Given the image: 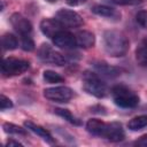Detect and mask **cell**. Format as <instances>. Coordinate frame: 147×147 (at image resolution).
<instances>
[{
  "instance_id": "8992f818",
  "label": "cell",
  "mask_w": 147,
  "mask_h": 147,
  "mask_svg": "<svg viewBox=\"0 0 147 147\" xmlns=\"http://www.w3.org/2000/svg\"><path fill=\"white\" fill-rule=\"evenodd\" d=\"M38 59L44 63L57 67H62L67 63L65 56L62 55L60 52L55 51L48 44H41V46L38 48Z\"/></svg>"
},
{
  "instance_id": "44dd1931",
  "label": "cell",
  "mask_w": 147,
  "mask_h": 147,
  "mask_svg": "<svg viewBox=\"0 0 147 147\" xmlns=\"http://www.w3.org/2000/svg\"><path fill=\"white\" fill-rule=\"evenodd\" d=\"M2 129L6 133H9V134H20V136H26L28 132L25 129L14 124V123H9V122H5L2 124Z\"/></svg>"
},
{
  "instance_id": "52a82bcc",
  "label": "cell",
  "mask_w": 147,
  "mask_h": 147,
  "mask_svg": "<svg viewBox=\"0 0 147 147\" xmlns=\"http://www.w3.org/2000/svg\"><path fill=\"white\" fill-rule=\"evenodd\" d=\"M55 18L65 28V29H71V28H78L82 26L84 21L83 17L75 10L72 9H67V8H61L55 13Z\"/></svg>"
},
{
  "instance_id": "e0dca14e",
  "label": "cell",
  "mask_w": 147,
  "mask_h": 147,
  "mask_svg": "<svg viewBox=\"0 0 147 147\" xmlns=\"http://www.w3.org/2000/svg\"><path fill=\"white\" fill-rule=\"evenodd\" d=\"M1 46L5 51H14L18 47V40L13 33H5L1 37Z\"/></svg>"
},
{
  "instance_id": "7402d4cb",
  "label": "cell",
  "mask_w": 147,
  "mask_h": 147,
  "mask_svg": "<svg viewBox=\"0 0 147 147\" xmlns=\"http://www.w3.org/2000/svg\"><path fill=\"white\" fill-rule=\"evenodd\" d=\"M21 48L24 52H32L36 48L34 41L31 36H22L21 37Z\"/></svg>"
},
{
  "instance_id": "5b68a950",
  "label": "cell",
  "mask_w": 147,
  "mask_h": 147,
  "mask_svg": "<svg viewBox=\"0 0 147 147\" xmlns=\"http://www.w3.org/2000/svg\"><path fill=\"white\" fill-rule=\"evenodd\" d=\"M30 68V62L17 57H7L2 60L1 74L5 77H14L24 74Z\"/></svg>"
},
{
  "instance_id": "8fae6325",
  "label": "cell",
  "mask_w": 147,
  "mask_h": 147,
  "mask_svg": "<svg viewBox=\"0 0 147 147\" xmlns=\"http://www.w3.org/2000/svg\"><path fill=\"white\" fill-rule=\"evenodd\" d=\"M92 67L94 68V71L100 75L101 77H106V78H116L118 76H121L122 74V69L115 65H111L105 61H95L92 63Z\"/></svg>"
},
{
  "instance_id": "4316f807",
  "label": "cell",
  "mask_w": 147,
  "mask_h": 147,
  "mask_svg": "<svg viewBox=\"0 0 147 147\" xmlns=\"http://www.w3.org/2000/svg\"><path fill=\"white\" fill-rule=\"evenodd\" d=\"M87 0H65V2L71 6V7H77V6H80L83 3H85Z\"/></svg>"
},
{
  "instance_id": "5bb4252c",
  "label": "cell",
  "mask_w": 147,
  "mask_h": 147,
  "mask_svg": "<svg viewBox=\"0 0 147 147\" xmlns=\"http://www.w3.org/2000/svg\"><path fill=\"white\" fill-rule=\"evenodd\" d=\"M24 126H25L29 131H31V132L36 133L37 136H39V137H40L44 141H46L47 144H49V145L55 144V139H54L53 136L48 132V130H46L45 127H42V126H40V125H38V124L31 122V121H25V122H24Z\"/></svg>"
},
{
  "instance_id": "83f0119b",
  "label": "cell",
  "mask_w": 147,
  "mask_h": 147,
  "mask_svg": "<svg viewBox=\"0 0 147 147\" xmlns=\"http://www.w3.org/2000/svg\"><path fill=\"white\" fill-rule=\"evenodd\" d=\"M6 146L11 147V146H23V145H22L20 141H16V140H14V139H9V140H7Z\"/></svg>"
},
{
  "instance_id": "9c48e42d",
  "label": "cell",
  "mask_w": 147,
  "mask_h": 147,
  "mask_svg": "<svg viewBox=\"0 0 147 147\" xmlns=\"http://www.w3.org/2000/svg\"><path fill=\"white\" fill-rule=\"evenodd\" d=\"M9 22L13 29L22 37V36H31L32 33V24L31 22L24 17L20 13H13L9 17Z\"/></svg>"
},
{
  "instance_id": "d6986e66",
  "label": "cell",
  "mask_w": 147,
  "mask_h": 147,
  "mask_svg": "<svg viewBox=\"0 0 147 147\" xmlns=\"http://www.w3.org/2000/svg\"><path fill=\"white\" fill-rule=\"evenodd\" d=\"M136 57L141 65H147V39L142 40L136 49Z\"/></svg>"
},
{
  "instance_id": "2e32d148",
  "label": "cell",
  "mask_w": 147,
  "mask_h": 147,
  "mask_svg": "<svg viewBox=\"0 0 147 147\" xmlns=\"http://www.w3.org/2000/svg\"><path fill=\"white\" fill-rule=\"evenodd\" d=\"M54 113H55L57 116L64 118V119H65L67 122H69L70 124L75 125V126H80V125L83 124L82 121H80L78 117H76L69 109H64V108H55V109H54Z\"/></svg>"
},
{
  "instance_id": "ac0fdd59",
  "label": "cell",
  "mask_w": 147,
  "mask_h": 147,
  "mask_svg": "<svg viewBox=\"0 0 147 147\" xmlns=\"http://www.w3.org/2000/svg\"><path fill=\"white\" fill-rule=\"evenodd\" d=\"M147 126V115H139L131 118L127 123V129L131 131H139Z\"/></svg>"
},
{
  "instance_id": "6da1fadb",
  "label": "cell",
  "mask_w": 147,
  "mask_h": 147,
  "mask_svg": "<svg viewBox=\"0 0 147 147\" xmlns=\"http://www.w3.org/2000/svg\"><path fill=\"white\" fill-rule=\"evenodd\" d=\"M86 131L92 136L107 139L111 142L122 141L125 138V131L121 123L110 122L106 123L98 118H91L86 122Z\"/></svg>"
},
{
  "instance_id": "d4e9b609",
  "label": "cell",
  "mask_w": 147,
  "mask_h": 147,
  "mask_svg": "<svg viewBox=\"0 0 147 147\" xmlns=\"http://www.w3.org/2000/svg\"><path fill=\"white\" fill-rule=\"evenodd\" d=\"M106 1L114 3V5H118V6H127V5L133 3L136 0H106Z\"/></svg>"
},
{
  "instance_id": "ba28073f",
  "label": "cell",
  "mask_w": 147,
  "mask_h": 147,
  "mask_svg": "<svg viewBox=\"0 0 147 147\" xmlns=\"http://www.w3.org/2000/svg\"><path fill=\"white\" fill-rule=\"evenodd\" d=\"M44 96L53 102H69L74 96V91L68 86H54L44 90Z\"/></svg>"
},
{
  "instance_id": "603a6c76",
  "label": "cell",
  "mask_w": 147,
  "mask_h": 147,
  "mask_svg": "<svg viewBox=\"0 0 147 147\" xmlns=\"http://www.w3.org/2000/svg\"><path fill=\"white\" fill-rule=\"evenodd\" d=\"M136 22L142 29H147V10H139L136 14Z\"/></svg>"
},
{
  "instance_id": "4fadbf2b",
  "label": "cell",
  "mask_w": 147,
  "mask_h": 147,
  "mask_svg": "<svg viewBox=\"0 0 147 147\" xmlns=\"http://www.w3.org/2000/svg\"><path fill=\"white\" fill-rule=\"evenodd\" d=\"M91 11L98 16L105 17V18H109V20H114V21H119L121 20V13L107 5H95L91 8Z\"/></svg>"
},
{
  "instance_id": "9a60e30c",
  "label": "cell",
  "mask_w": 147,
  "mask_h": 147,
  "mask_svg": "<svg viewBox=\"0 0 147 147\" xmlns=\"http://www.w3.org/2000/svg\"><path fill=\"white\" fill-rule=\"evenodd\" d=\"M75 38H76L77 47H80V48L87 49V48L93 47L94 44H95V36H94V33H92L91 31H87V30L78 31L75 34Z\"/></svg>"
},
{
  "instance_id": "7c38bea8",
  "label": "cell",
  "mask_w": 147,
  "mask_h": 147,
  "mask_svg": "<svg viewBox=\"0 0 147 147\" xmlns=\"http://www.w3.org/2000/svg\"><path fill=\"white\" fill-rule=\"evenodd\" d=\"M39 28H40L41 33L49 39H53L60 31L65 29L55 17L54 18H44L40 22Z\"/></svg>"
},
{
  "instance_id": "f1b7e54d",
  "label": "cell",
  "mask_w": 147,
  "mask_h": 147,
  "mask_svg": "<svg viewBox=\"0 0 147 147\" xmlns=\"http://www.w3.org/2000/svg\"><path fill=\"white\" fill-rule=\"evenodd\" d=\"M47 2H51V3H55V2H57L59 0H46Z\"/></svg>"
},
{
  "instance_id": "7a4b0ae2",
  "label": "cell",
  "mask_w": 147,
  "mask_h": 147,
  "mask_svg": "<svg viewBox=\"0 0 147 147\" xmlns=\"http://www.w3.org/2000/svg\"><path fill=\"white\" fill-rule=\"evenodd\" d=\"M102 45L105 52L113 57H122L126 55L130 48L127 37L117 30H107L102 34Z\"/></svg>"
},
{
  "instance_id": "277c9868",
  "label": "cell",
  "mask_w": 147,
  "mask_h": 147,
  "mask_svg": "<svg viewBox=\"0 0 147 147\" xmlns=\"http://www.w3.org/2000/svg\"><path fill=\"white\" fill-rule=\"evenodd\" d=\"M113 101L116 106L124 109H132L138 107L140 102L139 95L125 85H115L111 88Z\"/></svg>"
},
{
  "instance_id": "3957f363",
  "label": "cell",
  "mask_w": 147,
  "mask_h": 147,
  "mask_svg": "<svg viewBox=\"0 0 147 147\" xmlns=\"http://www.w3.org/2000/svg\"><path fill=\"white\" fill-rule=\"evenodd\" d=\"M82 82H83L84 91L98 99L105 98L108 93L107 84L103 82L101 76L98 75L95 71H91V70L84 71L82 76Z\"/></svg>"
},
{
  "instance_id": "30bf717a",
  "label": "cell",
  "mask_w": 147,
  "mask_h": 147,
  "mask_svg": "<svg viewBox=\"0 0 147 147\" xmlns=\"http://www.w3.org/2000/svg\"><path fill=\"white\" fill-rule=\"evenodd\" d=\"M52 40L56 47L62 48V49H74L77 47L75 34L68 31L67 29L60 31Z\"/></svg>"
},
{
  "instance_id": "cb8c5ba5",
  "label": "cell",
  "mask_w": 147,
  "mask_h": 147,
  "mask_svg": "<svg viewBox=\"0 0 147 147\" xmlns=\"http://www.w3.org/2000/svg\"><path fill=\"white\" fill-rule=\"evenodd\" d=\"M9 108H13V101L8 96H6L5 94H1L0 95V109L6 110Z\"/></svg>"
},
{
  "instance_id": "ffe728a7",
  "label": "cell",
  "mask_w": 147,
  "mask_h": 147,
  "mask_svg": "<svg viewBox=\"0 0 147 147\" xmlns=\"http://www.w3.org/2000/svg\"><path fill=\"white\" fill-rule=\"evenodd\" d=\"M42 78L48 84H57V83L64 82V77H62L60 74H57L53 70H45L42 74Z\"/></svg>"
},
{
  "instance_id": "484cf974",
  "label": "cell",
  "mask_w": 147,
  "mask_h": 147,
  "mask_svg": "<svg viewBox=\"0 0 147 147\" xmlns=\"http://www.w3.org/2000/svg\"><path fill=\"white\" fill-rule=\"evenodd\" d=\"M136 146H139V147H147V134H144L141 136L136 142H134Z\"/></svg>"
}]
</instances>
